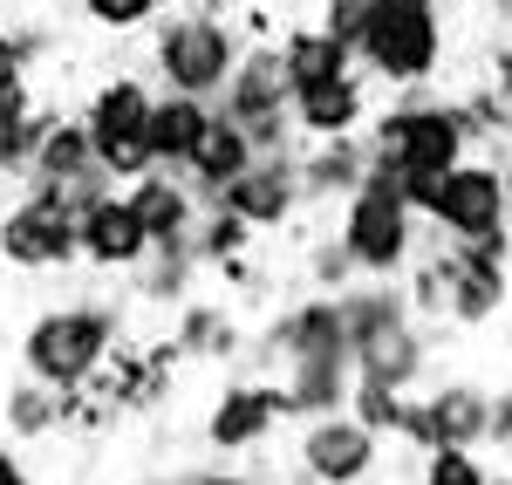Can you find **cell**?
<instances>
[{
  "label": "cell",
  "mask_w": 512,
  "mask_h": 485,
  "mask_svg": "<svg viewBox=\"0 0 512 485\" xmlns=\"http://www.w3.org/2000/svg\"><path fill=\"white\" fill-rule=\"evenodd\" d=\"M506 308H512V294H506Z\"/></svg>",
  "instance_id": "obj_44"
},
{
  "label": "cell",
  "mask_w": 512,
  "mask_h": 485,
  "mask_svg": "<svg viewBox=\"0 0 512 485\" xmlns=\"http://www.w3.org/2000/svg\"><path fill=\"white\" fill-rule=\"evenodd\" d=\"M362 431H376V438H390L396 431V410H403V390L396 383H376V376H349V397H342Z\"/></svg>",
  "instance_id": "obj_30"
},
{
  "label": "cell",
  "mask_w": 512,
  "mask_h": 485,
  "mask_svg": "<svg viewBox=\"0 0 512 485\" xmlns=\"http://www.w3.org/2000/svg\"><path fill=\"white\" fill-rule=\"evenodd\" d=\"M369 171V144L362 130L349 137H308V151H294V178H301V205H335L349 199Z\"/></svg>",
  "instance_id": "obj_16"
},
{
  "label": "cell",
  "mask_w": 512,
  "mask_h": 485,
  "mask_svg": "<svg viewBox=\"0 0 512 485\" xmlns=\"http://www.w3.org/2000/svg\"><path fill=\"white\" fill-rule=\"evenodd\" d=\"M96 164V151H89V130H82V117H62V110H48V123H41L35 137V158H28V178H82Z\"/></svg>",
  "instance_id": "obj_27"
},
{
  "label": "cell",
  "mask_w": 512,
  "mask_h": 485,
  "mask_svg": "<svg viewBox=\"0 0 512 485\" xmlns=\"http://www.w3.org/2000/svg\"><path fill=\"white\" fill-rule=\"evenodd\" d=\"M239 48H246V35H239L233 14H205V7H164L158 21H151V48H144V69L158 76V89H185V96H219L226 89V76H233Z\"/></svg>",
  "instance_id": "obj_2"
},
{
  "label": "cell",
  "mask_w": 512,
  "mask_h": 485,
  "mask_svg": "<svg viewBox=\"0 0 512 485\" xmlns=\"http://www.w3.org/2000/svg\"><path fill=\"white\" fill-rule=\"evenodd\" d=\"M485 383H472V376H451V383H437L431 397V424H437V445H478L485 451Z\"/></svg>",
  "instance_id": "obj_25"
},
{
  "label": "cell",
  "mask_w": 512,
  "mask_h": 485,
  "mask_svg": "<svg viewBox=\"0 0 512 485\" xmlns=\"http://www.w3.org/2000/svg\"><path fill=\"white\" fill-rule=\"evenodd\" d=\"M212 123V103L205 96H185V89H158L151 96V117H144V144H151V164L158 171H185Z\"/></svg>",
  "instance_id": "obj_19"
},
{
  "label": "cell",
  "mask_w": 512,
  "mask_h": 485,
  "mask_svg": "<svg viewBox=\"0 0 512 485\" xmlns=\"http://www.w3.org/2000/svg\"><path fill=\"white\" fill-rule=\"evenodd\" d=\"M158 7H185V0H158Z\"/></svg>",
  "instance_id": "obj_41"
},
{
  "label": "cell",
  "mask_w": 512,
  "mask_h": 485,
  "mask_svg": "<svg viewBox=\"0 0 512 485\" xmlns=\"http://www.w3.org/2000/svg\"><path fill=\"white\" fill-rule=\"evenodd\" d=\"M0 205H7V178H0Z\"/></svg>",
  "instance_id": "obj_43"
},
{
  "label": "cell",
  "mask_w": 512,
  "mask_h": 485,
  "mask_svg": "<svg viewBox=\"0 0 512 485\" xmlns=\"http://www.w3.org/2000/svg\"><path fill=\"white\" fill-rule=\"evenodd\" d=\"M76 7H82V21H89L96 35H144L164 14L158 0H76Z\"/></svg>",
  "instance_id": "obj_33"
},
{
  "label": "cell",
  "mask_w": 512,
  "mask_h": 485,
  "mask_svg": "<svg viewBox=\"0 0 512 485\" xmlns=\"http://www.w3.org/2000/svg\"><path fill=\"white\" fill-rule=\"evenodd\" d=\"M287 117H294V137H349L369 123V76L362 69H342V76H321L287 89Z\"/></svg>",
  "instance_id": "obj_13"
},
{
  "label": "cell",
  "mask_w": 512,
  "mask_h": 485,
  "mask_svg": "<svg viewBox=\"0 0 512 485\" xmlns=\"http://www.w3.org/2000/svg\"><path fill=\"white\" fill-rule=\"evenodd\" d=\"M219 117H233L253 144V158H287L301 137H294V117H287V69H280L274 41H246L233 62L226 89L212 96Z\"/></svg>",
  "instance_id": "obj_5"
},
{
  "label": "cell",
  "mask_w": 512,
  "mask_h": 485,
  "mask_svg": "<svg viewBox=\"0 0 512 485\" xmlns=\"http://www.w3.org/2000/svg\"><path fill=\"white\" fill-rule=\"evenodd\" d=\"M0 451H7V424H0Z\"/></svg>",
  "instance_id": "obj_42"
},
{
  "label": "cell",
  "mask_w": 512,
  "mask_h": 485,
  "mask_svg": "<svg viewBox=\"0 0 512 485\" xmlns=\"http://www.w3.org/2000/svg\"><path fill=\"white\" fill-rule=\"evenodd\" d=\"M280 69H287V89H301V82H321V76H342V69H355V55L342 48V41L328 35L321 21H287L280 28Z\"/></svg>",
  "instance_id": "obj_24"
},
{
  "label": "cell",
  "mask_w": 512,
  "mask_h": 485,
  "mask_svg": "<svg viewBox=\"0 0 512 485\" xmlns=\"http://www.w3.org/2000/svg\"><path fill=\"white\" fill-rule=\"evenodd\" d=\"M151 96H158V82H151V76H137V69H110V76L82 96V110H76L82 130H89V151H110V144H123V137H144Z\"/></svg>",
  "instance_id": "obj_14"
},
{
  "label": "cell",
  "mask_w": 512,
  "mask_h": 485,
  "mask_svg": "<svg viewBox=\"0 0 512 485\" xmlns=\"http://www.w3.org/2000/svg\"><path fill=\"white\" fill-rule=\"evenodd\" d=\"M123 308L117 301H103V294H69V301H48L28 315L21 328V342H14V356H21V376H35L48 390H82L103 356L123 342Z\"/></svg>",
  "instance_id": "obj_1"
},
{
  "label": "cell",
  "mask_w": 512,
  "mask_h": 485,
  "mask_svg": "<svg viewBox=\"0 0 512 485\" xmlns=\"http://www.w3.org/2000/svg\"><path fill=\"white\" fill-rule=\"evenodd\" d=\"M171 342H178L185 363H233L239 349H246L233 301H198V294L178 301V328H171Z\"/></svg>",
  "instance_id": "obj_21"
},
{
  "label": "cell",
  "mask_w": 512,
  "mask_h": 485,
  "mask_svg": "<svg viewBox=\"0 0 512 485\" xmlns=\"http://www.w3.org/2000/svg\"><path fill=\"white\" fill-rule=\"evenodd\" d=\"M315 7H321L315 21H321V28H328L335 41H342L349 55H355V35H362V21H369V0H315Z\"/></svg>",
  "instance_id": "obj_34"
},
{
  "label": "cell",
  "mask_w": 512,
  "mask_h": 485,
  "mask_svg": "<svg viewBox=\"0 0 512 485\" xmlns=\"http://www.w3.org/2000/svg\"><path fill=\"white\" fill-rule=\"evenodd\" d=\"M198 253H192V233L185 240H164V246H151L137 267H130V294L144 301V308H178L185 294L198 287Z\"/></svg>",
  "instance_id": "obj_23"
},
{
  "label": "cell",
  "mask_w": 512,
  "mask_h": 485,
  "mask_svg": "<svg viewBox=\"0 0 512 485\" xmlns=\"http://www.w3.org/2000/svg\"><path fill=\"white\" fill-rule=\"evenodd\" d=\"M280 424H287V397H280L274 376H253V369H239L233 383L205 404V424H198V438L219 451V458H253V451L274 438Z\"/></svg>",
  "instance_id": "obj_8"
},
{
  "label": "cell",
  "mask_w": 512,
  "mask_h": 485,
  "mask_svg": "<svg viewBox=\"0 0 512 485\" xmlns=\"http://www.w3.org/2000/svg\"><path fill=\"white\" fill-rule=\"evenodd\" d=\"M76 246H82V267H96V274H130V267L151 253L137 212H130V199H123V185L103 192V199L76 219Z\"/></svg>",
  "instance_id": "obj_15"
},
{
  "label": "cell",
  "mask_w": 512,
  "mask_h": 485,
  "mask_svg": "<svg viewBox=\"0 0 512 485\" xmlns=\"http://www.w3.org/2000/svg\"><path fill=\"white\" fill-rule=\"evenodd\" d=\"M123 199H130V212H137V226H144V240L164 246V240H185L198 226V192L185 185V171H144V178H130L123 185Z\"/></svg>",
  "instance_id": "obj_17"
},
{
  "label": "cell",
  "mask_w": 512,
  "mask_h": 485,
  "mask_svg": "<svg viewBox=\"0 0 512 485\" xmlns=\"http://www.w3.org/2000/svg\"><path fill=\"white\" fill-rule=\"evenodd\" d=\"M485 82H492L499 96H512V35H499L485 48Z\"/></svg>",
  "instance_id": "obj_37"
},
{
  "label": "cell",
  "mask_w": 512,
  "mask_h": 485,
  "mask_svg": "<svg viewBox=\"0 0 512 485\" xmlns=\"http://www.w3.org/2000/svg\"><path fill=\"white\" fill-rule=\"evenodd\" d=\"M431 226L437 240H478V233H499V226H512L506 219V185H499V158H458L451 171H444V192H437L431 205Z\"/></svg>",
  "instance_id": "obj_10"
},
{
  "label": "cell",
  "mask_w": 512,
  "mask_h": 485,
  "mask_svg": "<svg viewBox=\"0 0 512 485\" xmlns=\"http://www.w3.org/2000/svg\"><path fill=\"white\" fill-rule=\"evenodd\" d=\"M0 424H7V445H41L62 431V390H48L35 376L7 383L0 390Z\"/></svg>",
  "instance_id": "obj_26"
},
{
  "label": "cell",
  "mask_w": 512,
  "mask_h": 485,
  "mask_svg": "<svg viewBox=\"0 0 512 485\" xmlns=\"http://www.w3.org/2000/svg\"><path fill=\"white\" fill-rule=\"evenodd\" d=\"M417 458H424L417 485H485L492 479V465L478 458V445H431V451H417Z\"/></svg>",
  "instance_id": "obj_31"
},
{
  "label": "cell",
  "mask_w": 512,
  "mask_h": 485,
  "mask_svg": "<svg viewBox=\"0 0 512 485\" xmlns=\"http://www.w3.org/2000/svg\"><path fill=\"white\" fill-rule=\"evenodd\" d=\"M0 260H7V267H21V274H69V267L82 260L76 212L14 192V199L0 205Z\"/></svg>",
  "instance_id": "obj_9"
},
{
  "label": "cell",
  "mask_w": 512,
  "mask_h": 485,
  "mask_svg": "<svg viewBox=\"0 0 512 485\" xmlns=\"http://www.w3.org/2000/svg\"><path fill=\"white\" fill-rule=\"evenodd\" d=\"M328 349H349V335H342V301H335V294H301V301H287L274 322L260 328V342H253L260 363H294V356H328Z\"/></svg>",
  "instance_id": "obj_12"
},
{
  "label": "cell",
  "mask_w": 512,
  "mask_h": 485,
  "mask_svg": "<svg viewBox=\"0 0 512 485\" xmlns=\"http://www.w3.org/2000/svg\"><path fill=\"white\" fill-rule=\"evenodd\" d=\"M362 144H369V158L396 164V171H451L458 158H472V137L451 110V96H431V89H403L396 110H369Z\"/></svg>",
  "instance_id": "obj_4"
},
{
  "label": "cell",
  "mask_w": 512,
  "mask_h": 485,
  "mask_svg": "<svg viewBox=\"0 0 512 485\" xmlns=\"http://www.w3.org/2000/svg\"><path fill=\"white\" fill-rule=\"evenodd\" d=\"M246 164H253L246 130H239L233 117H219V110H212V123H205V137H198L192 164H185V185L198 192V205H212V199H219V185H226V178H239Z\"/></svg>",
  "instance_id": "obj_22"
},
{
  "label": "cell",
  "mask_w": 512,
  "mask_h": 485,
  "mask_svg": "<svg viewBox=\"0 0 512 485\" xmlns=\"http://www.w3.org/2000/svg\"><path fill=\"white\" fill-rule=\"evenodd\" d=\"M294 465L308 485H369L383 472V438L362 431L349 410H315V417H301Z\"/></svg>",
  "instance_id": "obj_7"
},
{
  "label": "cell",
  "mask_w": 512,
  "mask_h": 485,
  "mask_svg": "<svg viewBox=\"0 0 512 485\" xmlns=\"http://www.w3.org/2000/svg\"><path fill=\"white\" fill-rule=\"evenodd\" d=\"M451 110L465 123V137H472L478 158H506L512 144V96H499L492 82H472L465 96H451Z\"/></svg>",
  "instance_id": "obj_28"
},
{
  "label": "cell",
  "mask_w": 512,
  "mask_h": 485,
  "mask_svg": "<svg viewBox=\"0 0 512 485\" xmlns=\"http://www.w3.org/2000/svg\"><path fill=\"white\" fill-rule=\"evenodd\" d=\"M35 103H41L35 82H28V76H7V82H0V130H14V123L28 117Z\"/></svg>",
  "instance_id": "obj_36"
},
{
  "label": "cell",
  "mask_w": 512,
  "mask_h": 485,
  "mask_svg": "<svg viewBox=\"0 0 512 485\" xmlns=\"http://www.w3.org/2000/svg\"><path fill=\"white\" fill-rule=\"evenodd\" d=\"M485 21H492L499 35H512V0H485Z\"/></svg>",
  "instance_id": "obj_39"
},
{
  "label": "cell",
  "mask_w": 512,
  "mask_h": 485,
  "mask_svg": "<svg viewBox=\"0 0 512 485\" xmlns=\"http://www.w3.org/2000/svg\"><path fill=\"white\" fill-rule=\"evenodd\" d=\"M335 240H342V253L355 260L362 281H403V267L417 260V240H424V219L396 199L390 185H355L342 199Z\"/></svg>",
  "instance_id": "obj_6"
},
{
  "label": "cell",
  "mask_w": 512,
  "mask_h": 485,
  "mask_svg": "<svg viewBox=\"0 0 512 485\" xmlns=\"http://www.w3.org/2000/svg\"><path fill=\"white\" fill-rule=\"evenodd\" d=\"M485 445H492V451H512V383L485 397Z\"/></svg>",
  "instance_id": "obj_35"
},
{
  "label": "cell",
  "mask_w": 512,
  "mask_h": 485,
  "mask_svg": "<svg viewBox=\"0 0 512 485\" xmlns=\"http://www.w3.org/2000/svg\"><path fill=\"white\" fill-rule=\"evenodd\" d=\"M185 485H274V479L267 472H239V465H212V472H185Z\"/></svg>",
  "instance_id": "obj_38"
},
{
  "label": "cell",
  "mask_w": 512,
  "mask_h": 485,
  "mask_svg": "<svg viewBox=\"0 0 512 485\" xmlns=\"http://www.w3.org/2000/svg\"><path fill=\"white\" fill-rule=\"evenodd\" d=\"M444 0H369L355 35V69L383 89H431L444 69Z\"/></svg>",
  "instance_id": "obj_3"
},
{
  "label": "cell",
  "mask_w": 512,
  "mask_h": 485,
  "mask_svg": "<svg viewBox=\"0 0 512 485\" xmlns=\"http://www.w3.org/2000/svg\"><path fill=\"white\" fill-rule=\"evenodd\" d=\"M253 240H260V233H253L239 212H226V205H205V212H198V226H192V253H198V267H205V274H212L219 260L246 253Z\"/></svg>",
  "instance_id": "obj_29"
},
{
  "label": "cell",
  "mask_w": 512,
  "mask_h": 485,
  "mask_svg": "<svg viewBox=\"0 0 512 485\" xmlns=\"http://www.w3.org/2000/svg\"><path fill=\"white\" fill-rule=\"evenodd\" d=\"M506 267H478V260H465L458 246L444 240V322H458V328H485V322H499L506 315Z\"/></svg>",
  "instance_id": "obj_18"
},
{
  "label": "cell",
  "mask_w": 512,
  "mask_h": 485,
  "mask_svg": "<svg viewBox=\"0 0 512 485\" xmlns=\"http://www.w3.org/2000/svg\"><path fill=\"white\" fill-rule=\"evenodd\" d=\"M499 185H506V219H512V158H499Z\"/></svg>",
  "instance_id": "obj_40"
},
{
  "label": "cell",
  "mask_w": 512,
  "mask_h": 485,
  "mask_svg": "<svg viewBox=\"0 0 512 485\" xmlns=\"http://www.w3.org/2000/svg\"><path fill=\"white\" fill-rule=\"evenodd\" d=\"M226 212H239L253 233H280V226H294L308 205H301V178H294V151L287 158H253L239 178L219 185V199Z\"/></svg>",
  "instance_id": "obj_11"
},
{
  "label": "cell",
  "mask_w": 512,
  "mask_h": 485,
  "mask_svg": "<svg viewBox=\"0 0 512 485\" xmlns=\"http://www.w3.org/2000/svg\"><path fill=\"white\" fill-rule=\"evenodd\" d=\"M349 356H355V376H376V383L410 390V383L431 369V335H424V322H417V315H403V322L376 328V335H362Z\"/></svg>",
  "instance_id": "obj_20"
},
{
  "label": "cell",
  "mask_w": 512,
  "mask_h": 485,
  "mask_svg": "<svg viewBox=\"0 0 512 485\" xmlns=\"http://www.w3.org/2000/svg\"><path fill=\"white\" fill-rule=\"evenodd\" d=\"M506 369H512V356H506Z\"/></svg>",
  "instance_id": "obj_45"
},
{
  "label": "cell",
  "mask_w": 512,
  "mask_h": 485,
  "mask_svg": "<svg viewBox=\"0 0 512 485\" xmlns=\"http://www.w3.org/2000/svg\"><path fill=\"white\" fill-rule=\"evenodd\" d=\"M301 281H308V294H342V287L362 281V274H355V260L342 253V240L321 233V240L308 246V260H301Z\"/></svg>",
  "instance_id": "obj_32"
}]
</instances>
